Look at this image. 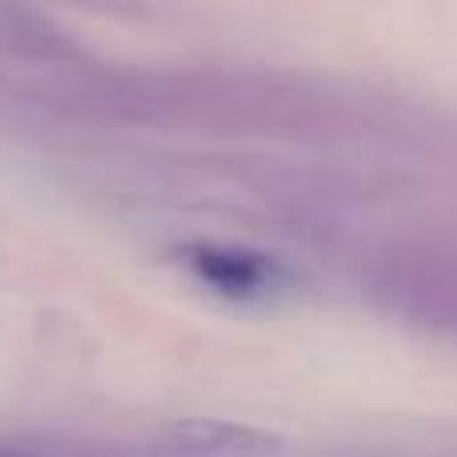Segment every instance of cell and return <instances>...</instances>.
Masks as SVG:
<instances>
[{
    "label": "cell",
    "instance_id": "6da1fadb",
    "mask_svg": "<svg viewBox=\"0 0 457 457\" xmlns=\"http://www.w3.org/2000/svg\"><path fill=\"white\" fill-rule=\"evenodd\" d=\"M181 265L197 277L205 289H213L225 301H241V305H257V301H273L289 293L293 273L277 257L253 249H237V245H213V241H193L185 245Z\"/></svg>",
    "mask_w": 457,
    "mask_h": 457
},
{
    "label": "cell",
    "instance_id": "7a4b0ae2",
    "mask_svg": "<svg viewBox=\"0 0 457 457\" xmlns=\"http://www.w3.org/2000/svg\"><path fill=\"white\" fill-rule=\"evenodd\" d=\"M165 442L177 453H193V457H273L281 450V437L253 426H237V421H217V418L173 421L165 429Z\"/></svg>",
    "mask_w": 457,
    "mask_h": 457
},
{
    "label": "cell",
    "instance_id": "3957f363",
    "mask_svg": "<svg viewBox=\"0 0 457 457\" xmlns=\"http://www.w3.org/2000/svg\"><path fill=\"white\" fill-rule=\"evenodd\" d=\"M0 457H29V453H12V450H0Z\"/></svg>",
    "mask_w": 457,
    "mask_h": 457
}]
</instances>
